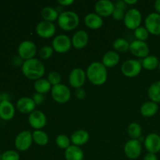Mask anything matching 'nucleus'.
<instances>
[{
    "label": "nucleus",
    "mask_w": 160,
    "mask_h": 160,
    "mask_svg": "<svg viewBox=\"0 0 160 160\" xmlns=\"http://www.w3.org/2000/svg\"><path fill=\"white\" fill-rule=\"evenodd\" d=\"M61 75L56 71H52L48 75V81L52 86L61 84Z\"/></svg>",
    "instance_id": "36"
},
{
    "label": "nucleus",
    "mask_w": 160,
    "mask_h": 160,
    "mask_svg": "<svg viewBox=\"0 0 160 160\" xmlns=\"http://www.w3.org/2000/svg\"><path fill=\"white\" fill-rule=\"evenodd\" d=\"M64 156L66 160H83L84 152L80 147L72 145L65 150Z\"/></svg>",
    "instance_id": "23"
},
{
    "label": "nucleus",
    "mask_w": 160,
    "mask_h": 160,
    "mask_svg": "<svg viewBox=\"0 0 160 160\" xmlns=\"http://www.w3.org/2000/svg\"><path fill=\"white\" fill-rule=\"evenodd\" d=\"M142 142L136 139H131L124 145V153L127 157L131 159H135L140 156L142 153Z\"/></svg>",
    "instance_id": "10"
},
{
    "label": "nucleus",
    "mask_w": 160,
    "mask_h": 160,
    "mask_svg": "<svg viewBox=\"0 0 160 160\" xmlns=\"http://www.w3.org/2000/svg\"><path fill=\"white\" fill-rule=\"evenodd\" d=\"M127 4L124 2V1H118L115 4V7L117 8H120V9H126Z\"/></svg>",
    "instance_id": "43"
},
{
    "label": "nucleus",
    "mask_w": 160,
    "mask_h": 160,
    "mask_svg": "<svg viewBox=\"0 0 160 160\" xmlns=\"http://www.w3.org/2000/svg\"><path fill=\"white\" fill-rule=\"evenodd\" d=\"M53 49L52 46H49V45H45V46L42 47L39 50V56H41L42 59H49L53 54Z\"/></svg>",
    "instance_id": "35"
},
{
    "label": "nucleus",
    "mask_w": 160,
    "mask_h": 160,
    "mask_svg": "<svg viewBox=\"0 0 160 160\" xmlns=\"http://www.w3.org/2000/svg\"><path fill=\"white\" fill-rule=\"evenodd\" d=\"M125 13L126 12H124V9L115 7V9H114L113 12H112V16L116 20H122L124 19Z\"/></svg>",
    "instance_id": "38"
},
{
    "label": "nucleus",
    "mask_w": 160,
    "mask_h": 160,
    "mask_svg": "<svg viewBox=\"0 0 160 160\" xmlns=\"http://www.w3.org/2000/svg\"><path fill=\"white\" fill-rule=\"evenodd\" d=\"M144 160H158V158L157 156H156V154L148 152L145 156Z\"/></svg>",
    "instance_id": "41"
},
{
    "label": "nucleus",
    "mask_w": 160,
    "mask_h": 160,
    "mask_svg": "<svg viewBox=\"0 0 160 160\" xmlns=\"http://www.w3.org/2000/svg\"><path fill=\"white\" fill-rule=\"evenodd\" d=\"M52 45L56 52L65 53L70 49L72 42L71 39L66 34H59L53 38Z\"/></svg>",
    "instance_id": "8"
},
{
    "label": "nucleus",
    "mask_w": 160,
    "mask_h": 160,
    "mask_svg": "<svg viewBox=\"0 0 160 160\" xmlns=\"http://www.w3.org/2000/svg\"><path fill=\"white\" fill-rule=\"evenodd\" d=\"M75 95L77 98L80 100H83L86 97V92L83 88H77L75 90Z\"/></svg>",
    "instance_id": "40"
},
{
    "label": "nucleus",
    "mask_w": 160,
    "mask_h": 160,
    "mask_svg": "<svg viewBox=\"0 0 160 160\" xmlns=\"http://www.w3.org/2000/svg\"><path fill=\"white\" fill-rule=\"evenodd\" d=\"M142 65L143 68L148 70H153L159 67V61L155 56H148L142 59Z\"/></svg>",
    "instance_id": "30"
},
{
    "label": "nucleus",
    "mask_w": 160,
    "mask_h": 160,
    "mask_svg": "<svg viewBox=\"0 0 160 160\" xmlns=\"http://www.w3.org/2000/svg\"><path fill=\"white\" fill-rule=\"evenodd\" d=\"M142 19V17L140 11L136 8H131L125 13L123 22L128 29L135 30L140 27Z\"/></svg>",
    "instance_id": "4"
},
{
    "label": "nucleus",
    "mask_w": 160,
    "mask_h": 160,
    "mask_svg": "<svg viewBox=\"0 0 160 160\" xmlns=\"http://www.w3.org/2000/svg\"><path fill=\"white\" fill-rule=\"evenodd\" d=\"M36 33L43 38H49L54 36L56 33V26L52 22L42 21L39 22L36 26Z\"/></svg>",
    "instance_id": "14"
},
{
    "label": "nucleus",
    "mask_w": 160,
    "mask_h": 160,
    "mask_svg": "<svg viewBox=\"0 0 160 160\" xmlns=\"http://www.w3.org/2000/svg\"><path fill=\"white\" fill-rule=\"evenodd\" d=\"M144 144L148 152L156 154L160 152V136L156 133L148 134L145 137Z\"/></svg>",
    "instance_id": "17"
},
{
    "label": "nucleus",
    "mask_w": 160,
    "mask_h": 160,
    "mask_svg": "<svg viewBox=\"0 0 160 160\" xmlns=\"http://www.w3.org/2000/svg\"><path fill=\"white\" fill-rule=\"evenodd\" d=\"M2 160H20V155L13 150H8L2 154Z\"/></svg>",
    "instance_id": "37"
},
{
    "label": "nucleus",
    "mask_w": 160,
    "mask_h": 160,
    "mask_svg": "<svg viewBox=\"0 0 160 160\" xmlns=\"http://www.w3.org/2000/svg\"><path fill=\"white\" fill-rule=\"evenodd\" d=\"M148 95L151 101L156 103L160 102V81H156L150 85Z\"/></svg>",
    "instance_id": "28"
},
{
    "label": "nucleus",
    "mask_w": 160,
    "mask_h": 160,
    "mask_svg": "<svg viewBox=\"0 0 160 160\" xmlns=\"http://www.w3.org/2000/svg\"><path fill=\"white\" fill-rule=\"evenodd\" d=\"M28 122L31 128L35 130H41L45 126L47 122L45 113L41 110H34L29 114Z\"/></svg>",
    "instance_id": "15"
},
{
    "label": "nucleus",
    "mask_w": 160,
    "mask_h": 160,
    "mask_svg": "<svg viewBox=\"0 0 160 160\" xmlns=\"http://www.w3.org/2000/svg\"><path fill=\"white\" fill-rule=\"evenodd\" d=\"M56 144L59 148L67 149L69 146H70V139L66 134H59L56 138Z\"/></svg>",
    "instance_id": "33"
},
{
    "label": "nucleus",
    "mask_w": 160,
    "mask_h": 160,
    "mask_svg": "<svg viewBox=\"0 0 160 160\" xmlns=\"http://www.w3.org/2000/svg\"><path fill=\"white\" fill-rule=\"evenodd\" d=\"M142 69V62L137 59H128L121 66V71L128 78H134L141 73Z\"/></svg>",
    "instance_id": "6"
},
{
    "label": "nucleus",
    "mask_w": 160,
    "mask_h": 160,
    "mask_svg": "<svg viewBox=\"0 0 160 160\" xmlns=\"http://www.w3.org/2000/svg\"><path fill=\"white\" fill-rule=\"evenodd\" d=\"M32 133L30 131H23L15 138V146L20 151H27L32 145Z\"/></svg>",
    "instance_id": "9"
},
{
    "label": "nucleus",
    "mask_w": 160,
    "mask_h": 160,
    "mask_svg": "<svg viewBox=\"0 0 160 160\" xmlns=\"http://www.w3.org/2000/svg\"><path fill=\"white\" fill-rule=\"evenodd\" d=\"M79 16L73 11H64L61 12L57 20L59 28L64 31H72L79 24Z\"/></svg>",
    "instance_id": "3"
},
{
    "label": "nucleus",
    "mask_w": 160,
    "mask_h": 160,
    "mask_svg": "<svg viewBox=\"0 0 160 160\" xmlns=\"http://www.w3.org/2000/svg\"><path fill=\"white\" fill-rule=\"evenodd\" d=\"M129 51L134 56L139 58H145L149 56V47L145 42L136 39L130 44Z\"/></svg>",
    "instance_id": "13"
},
{
    "label": "nucleus",
    "mask_w": 160,
    "mask_h": 160,
    "mask_svg": "<svg viewBox=\"0 0 160 160\" xmlns=\"http://www.w3.org/2000/svg\"><path fill=\"white\" fill-rule=\"evenodd\" d=\"M84 23L91 29H98L103 25V20L96 12H90L87 14L84 19Z\"/></svg>",
    "instance_id": "21"
},
{
    "label": "nucleus",
    "mask_w": 160,
    "mask_h": 160,
    "mask_svg": "<svg viewBox=\"0 0 160 160\" xmlns=\"http://www.w3.org/2000/svg\"><path fill=\"white\" fill-rule=\"evenodd\" d=\"M114 49L117 50V52H127L129 50L130 48V43L124 38H117L114 41L113 44H112Z\"/></svg>",
    "instance_id": "32"
},
{
    "label": "nucleus",
    "mask_w": 160,
    "mask_h": 160,
    "mask_svg": "<svg viewBox=\"0 0 160 160\" xmlns=\"http://www.w3.org/2000/svg\"><path fill=\"white\" fill-rule=\"evenodd\" d=\"M148 35H149V32L145 27L140 26L137 29L134 30V36L137 40L145 42V40L148 39Z\"/></svg>",
    "instance_id": "34"
},
{
    "label": "nucleus",
    "mask_w": 160,
    "mask_h": 160,
    "mask_svg": "<svg viewBox=\"0 0 160 160\" xmlns=\"http://www.w3.org/2000/svg\"><path fill=\"white\" fill-rule=\"evenodd\" d=\"M88 39L89 38L87 31H85L84 30H79V31H76L73 35V38L71 39L72 45L78 49L83 48L88 45Z\"/></svg>",
    "instance_id": "18"
},
{
    "label": "nucleus",
    "mask_w": 160,
    "mask_h": 160,
    "mask_svg": "<svg viewBox=\"0 0 160 160\" xmlns=\"http://www.w3.org/2000/svg\"><path fill=\"white\" fill-rule=\"evenodd\" d=\"M36 104L34 100L29 97H22L17 101V107L18 110L22 113H31L33 111L35 110Z\"/></svg>",
    "instance_id": "19"
},
{
    "label": "nucleus",
    "mask_w": 160,
    "mask_h": 160,
    "mask_svg": "<svg viewBox=\"0 0 160 160\" xmlns=\"http://www.w3.org/2000/svg\"><path fill=\"white\" fill-rule=\"evenodd\" d=\"M145 25L149 34L153 35L160 34V14L151 12L147 16L145 20Z\"/></svg>",
    "instance_id": "12"
},
{
    "label": "nucleus",
    "mask_w": 160,
    "mask_h": 160,
    "mask_svg": "<svg viewBox=\"0 0 160 160\" xmlns=\"http://www.w3.org/2000/svg\"><path fill=\"white\" fill-rule=\"evenodd\" d=\"M52 97L58 103H66L70 100L71 92L70 88L63 84L52 86L51 90Z\"/></svg>",
    "instance_id": "5"
},
{
    "label": "nucleus",
    "mask_w": 160,
    "mask_h": 160,
    "mask_svg": "<svg viewBox=\"0 0 160 160\" xmlns=\"http://www.w3.org/2000/svg\"><path fill=\"white\" fill-rule=\"evenodd\" d=\"M158 68H159V71H160V62H159V67H158Z\"/></svg>",
    "instance_id": "46"
},
{
    "label": "nucleus",
    "mask_w": 160,
    "mask_h": 160,
    "mask_svg": "<svg viewBox=\"0 0 160 160\" xmlns=\"http://www.w3.org/2000/svg\"><path fill=\"white\" fill-rule=\"evenodd\" d=\"M86 75L92 84L102 85L107 80V70L102 62H93L88 67Z\"/></svg>",
    "instance_id": "2"
},
{
    "label": "nucleus",
    "mask_w": 160,
    "mask_h": 160,
    "mask_svg": "<svg viewBox=\"0 0 160 160\" xmlns=\"http://www.w3.org/2000/svg\"><path fill=\"white\" fill-rule=\"evenodd\" d=\"M58 3H59L60 6H70V5L73 4V0H58Z\"/></svg>",
    "instance_id": "42"
},
{
    "label": "nucleus",
    "mask_w": 160,
    "mask_h": 160,
    "mask_svg": "<svg viewBox=\"0 0 160 160\" xmlns=\"http://www.w3.org/2000/svg\"><path fill=\"white\" fill-rule=\"evenodd\" d=\"M22 72L28 79L37 80L42 78L45 74V68L43 62L38 59H33L25 60L22 64Z\"/></svg>",
    "instance_id": "1"
},
{
    "label": "nucleus",
    "mask_w": 160,
    "mask_h": 160,
    "mask_svg": "<svg viewBox=\"0 0 160 160\" xmlns=\"http://www.w3.org/2000/svg\"><path fill=\"white\" fill-rule=\"evenodd\" d=\"M115 9V4L110 0H99L95 5V10L100 17H109Z\"/></svg>",
    "instance_id": "16"
},
{
    "label": "nucleus",
    "mask_w": 160,
    "mask_h": 160,
    "mask_svg": "<svg viewBox=\"0 0 160 160\" xmlns=\"http://www.w3.org/2000/svg\"><path fill=\"white\" fill-rule=\"evenodd\" d=\"M89 138H90V136H89L88 132L87 131L81 129L78 130L71 134L70 142L73 143V145L80 147L87 143L89 140Z\"/></svg>",
    "instance_id": "20"
},
{
    "label": "nucleus",
    "mask_w": 160,
    "mask_h": 160,
    "mask_svg": "<svg viewBox=\"0 0 160 160\" xmlns=\"http://www.w3.org/2000/svg\"><path fill=\"white\" fill-rule=\"evenodd\" d=\"M15 113L14 106L8 100H3L0 102V117L4 120H9Z\"/></svg>",
    "instance_id": "22"
},
{
    "label": "nucleus",
    "mask_w": 160,
    "mask_h": 160,
    "mask_svg": "<svg viewBox=\"0 0 160 160\" xmlns=\"http://www.w3.org/2000/svg\"><path fill=\"white\" fill-rule=\"evenodd\" d=\"M124 2L126 3V4H129V5H134L135 4V3L138 2V0H124Z\"/></svg>",
    "instance_id": "45"
},
{
    "label": "nucleus",
    "mask_w": 160,
    "mask_h": 160,
    "mask_svg": "<svg viewBox=\"0 0 160 160\" xmlns=\"http://www.w3.org/2000/svg\"><path fill=\"white\" fill-rule=\"evenodd\" d=\"M37 53V46L31 41H23L18 46V54L21 59L28 60L34 58Z\"/></svg>",
    "instance_id": "7"
},
{
    "label": "nucleus",
    "mask_w": 160,
    "mask_h": 160,
    "mask_svg": "<svg viewBox=\"0 0 160 160\" xmlns=\"http://www.w3.org/2000/svg\"><path fill=\"white\" fill-rule=\"evenodd\" d=\"M41 15L43 18V20L49 22L57 20L59 16L58 11L55 8L52 7V6H45V7H44L42 9Z\"/></svg>",
    "instance_id": "27"
},
{
    "label": "nucleus",
    "mask_w": 160,
    "mask_h": 160,
    "mask_svg": "<svg viewBox=\"0 0 160 160\" xmlns=\"http://www.w3.org/2000/svg\"><path fill=\"white\" fill-rule=\"evenodd\" d=\"M52 84H50L48 79L45 78H40V79L35 81L34 84V88L37 93L44 94L48 93L49 91L52 90Z\"/></svg>",
    "instance_id": "26"
},
{
    "label": "nucleus",
    "mask_w": 160,
    "mask_h": 160,
    "mask_svg": "<svg viewBox=\"0 0 160 160\" xmlns=\"http://www.w3.org/2000/svg\"><path fill=\"white\" fill-rule=\"evenodd\" d=\"M128 132L131 139L138 140L142 137V128L139 123L134 122V123H131L129 124L128 128Z\"/></svg>",
    "instance_id": "31"
},
{
    "label": "nucleus",
    "mask_w": 160,
    "mask_h": 160,
    "mask_svg": "<svg viewBox=\"0 0 160 160\" xmlns=\"http://www.w3.org/2000/svg\"><path fill=\"white\" fill-rule=\"evenodd\" d=\"M159 110V106L158 103L154 102L152 101L146 102L144 104L142 105L140 109L141 114L143 117H150L152 116L156 115V112Z\"/></svg>",
    "instance_id": "24"
},
{
    "label": "nucleus",
    "mask_w": 160,
    "mask_h": 160,
    "mask_svg": "<svg viewBox=\"0 0 160 160\" xmlns=\"http://www.w3.org/2000/svg\"><path fill=\"white\" fill-rule=\"evenodd\" d=\"M86 72L81 68H74L70 71L69 75V82L73 88H82L85 83Z\"/></svg>",
    "instance_id": "11"
},
{
    "label": "nucleus",
    "mask_w": 160,
    "mask_h": 160,
    "mask_svg": "<svg viewBox=\"0 0 160 160\" xmlns=\"http://www.w3.org/2000/svg\"><path fill=\"white\" fill-rule=\"evenodd\" d=\"M33 141L40 146H45L48 143V136L42 130H34L32 132Z\"/></svg>",
    "instance_id": "29"
},
{
    "label": "nucleus",
    "mask_w": 160,
    "mask_h": 160,
    "mask_svg": "<svg viewBox=\"0 0 160 160\" xmlns=\"http://www.w3.org/2000/svg\"><path fill=\"white\" fill-rule=\"evenodd\" d=\"M154 6L155 9H156V11L157 12V13L160 14V0H156V1L155 2Z\"/></svg>",
    "instance_id": "44"
},
{
    "label": "nucleus",
    "mask_w": 160,
    "mask_h": 160,
    "mask_svg": "<svg viewBox=\"0 0 160 160\" xmlns=\"http://www.w3.org/2000/svg\"><path fill=\"white\" fill-rule=\"evenodd\" d=\"M120 62V56L116 51H109L103 56L102 62L106 67H115Z\"/></svg>",
    "instance_id": "25"
},
{
    "label": "nucleus",
    "mask_w": 160,
    "mask_h": 160,
    "mask_svg": "<svg viewBox=\"0 0 160 160\" xmlns=\"http://www.w3.org/2000/svg\"><path fill=\"white\" fill-rule=\"evenodd\" d=\"M32 99L34 100V103H35L36 105H41L42 103L44 102L45 98L44 95H42V94H40V93H37V92H36V93L34 94V95H33Z\"/></svg>",
    "instance_id": "39"
}]
</instances>
